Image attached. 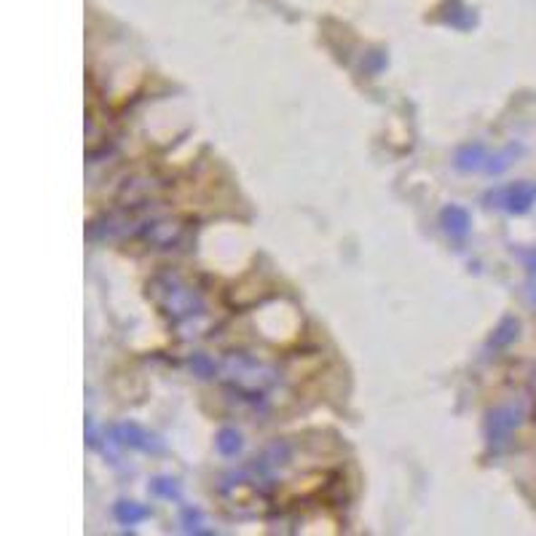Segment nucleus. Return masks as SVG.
<instances>
[{
	"label": "nucleus",
	"instance_id": "obj_1",
	"mask_svg": "<svg viewBox=\"0 0 536 536\" xmlns=\"http://www.w3.org/2000/svg\"><path fill=\"white\" fill-rule=\"evenodd\" d=\"M148 298L150 303L158 309V314L164 320H169L180 335L194 338L201 335L209 325L206 317V303L204 295L199 292V287L194 282H188L183 273L164 268L156 271L148 282Z\"/></svg>",
	"mask_w": 536,
	"mask_h": 536
},
{
	"label": "nucleus",
	"instance_id": "obj_2",
	"mask_svg": "<svg viewBox=\"0 0 536 536\" xmlns=\"http://www.w3.org/2000/svg\"><path fill=\"white\" fill-rule=\"evenodd\" d=\"M217 378L228 392H234L242 400H263L282 381L276 365L247 351L225 354L217 365Z\"/></svg>",
	"mask_w": 536,
	"mask_h": 536
},
{
	"label": "nucleus",
	"instance_id": "obj_3",
	"mask_svg": "<svg viewBox=\"0 0 536 536\" xmlns=\"http://www.w3.org/2000/svg\"><path fill=\"white\" fill-rule=\"evenodd\" d=\"M139 239L150 247H158V250H172L177 244L186 242L188 236V228L186 223L180 220H150V223H142L139 225Z\"/></svg>",
	"mask_w": 536,
	"mask_h": 536
},
{
	"label": "nucleus",
	"instance_id": "obj_4",
	"mask_svg": "<svg viewBox=\"0 0 536 536\" xmlns=\"http://www.w3.org/2000/svg\"><path fill=\"white\" fill-rule=\"evenodd\" d=\"M523 405L521 402H504L499 407H493L488 413V421H485V435L491 443H504L523 421Z\"/></svg>",
	"mask_w": 536,
	"mask_h": 536
},
{
	"label": "nucleus",
	"instance_id": "obj_5",
	"mask_svg": "<svg viewBox=\"0 0 536 536\" xmlns=\"http://www.w3.org/2000/svg\"><path fill=\"white\" fill-rule=\"evenodd\" d=\"M488 201H491V206H499L504 212L523 215L536 204V183H515V186L499 188V191L488 194Z\"/></svg>",
	"mask_w": 536,
	"mask_h": 536
},
{
	"label": "nucleus",
	"instance_id": "obj_6",
	"mask_svg": "<svg viewBox=\"0 0 536 536\" xmlns=\"http://www.w3.org/2000/svg\"><path fill=\"white\" fill-rule=\"evenodd\" d=\"M116 440L119 443H124V445H129V448H137V451H145V454H161V440L158 437H153V435H148L145 429H139L137 424H121V426H116Z\"/></svg>",
	"mask_w": 536,
	"mask_h": 536
},
{
	"label": "nucleus",
	"instance_id": "obj_7",
	"mask_svg": "<svg viewBox=\"0 0 536 536\" xmlns=\"http://www.w3.org/2000/svg\"><path fill=\"white\" fill-rule=\"evenodd\" d=\"M158 186L153 180H145V177H134V180H127L121 194H119V201L121 206H142L145 201L153 196Z\"/></svg>",
	"mask_w": 536,
	"mask_h": 536
},
{
	"label": "nucleus",
	"instance_id": "obj_8",
	"mask_svg": "<svg viewBox=\"0 0 536 536\" xmlns=\"http://www.w3.org/2000/svg\"><path fill=\"white\" fill-rule=\"evenodd\" d=\"M440 223H443V228L451 236H464L469 231L467 209H462V206H445L443 215H440Z\"/></svg>",
	"mask_w": 536,
	"mask_h": 536
},
{
	"label": "nucleus",
	"instance_id": "obj_9",
	"mask_svg": "<svg viewBox=\"0 0 536 536\" xmlns=\"http://www.w3.org/2000/svg\"><path fill=\"white\" fill-rule=\"evenodd\" d=\"M488 161L485 156V148L483 145H464L459 153H456V167L462 172H472V169H483Z\"/></svg>",
	"mask_w": 536,
	"mask_h": 536
},
{
	"label": "nucleus",
	"instance_id": "obj_10",
	"mask_svg": "<svg viewBox=\"0 0 536 536\" xmlns=\"http://www.w3.org/2000/svg\"><path fill=\"white\" fill-rule=\"evenodd\" d=\"M148 515H150V510L142 507V504H137V502H119V504H116V521H119L121 526H137V523L145 521Z\"/></svg>",
	"mask_w": 536,
	"mask_h": 536
},
{
	"label": "nucleus",
	"instance_id": "obj_11",
	"mask_svg": "<svg viewBox=\"0 0 536 536\" xmlns=\"http://www.w3.org/2000/svg\"><path fill=\"white\" fill-rule=\"evenodd\" d=\"M521 153H523V148H521V145H510V148H504L502 153L488 156V161H485V167H483V169H485L488 175H499V172H504V169H507V167L521 156Z\"/></svg>",
	"mask_w": 536,
	"mask_h": 536
},
{
	"label": "nucleus",
	"instance_id": "obj_12",
	"mask_svg": "<svg viewBox=\"0 0 536 536\" xmlns=\"http://www.w3.org/2000/svg\"><path fill=\"white\" fill-rule=\"evenodd\" d=\"M215 443H217V451L223 456H236L242 451V435L236 429H220Z\"/></svg>",
	"mask_w": 536,
	"mask_h": 536
},
{
	"label": "nucleus",
	"instance_id": "obj_13",
	"mask_svg": "<svg viewBox=\"0 0 536 536\" xmlns=\"http://www.w3.org/2000/svg\"><path fill=\"white\" fill-rule=\"evenodd\" d=\"M518 330H521L518 320H512V317L502 320V325L496 328V333L491 338V346H507V343H512L518 338Z\"/></svg>",
	"mask_w": 536,
	"mask_h": 536
},
{
	"label": "nucleus",
	"instance_id": "obj_14",
	"mask_svg": "<svg viewBox=\"0 0 536 536\" xmlns=\"http://www.w3.org/2000/svg\"><path fill=\"white\" fill-rule=\"evenodd\" d=\"M153 491H156V493H161V496H167V499H180V488H177V483H175V480H167V477L153 480Z\"/></svg>",
	"mask_w": 536,
	"mask_h": 536
},
{
	"label": "nucleus",
	"instance_id": "obj_15",
	"mask_svg": "<svg viewBox=\"0 0 536 536\" xmlns=\"http://www.w3.org/2000/svg\"><path fill=\"white\" fill-rule=\"evenodd\" d=\"M191 368L199 373L201 378H212V376H217V368H215V362H212V359H206L204 354H196V357H194Z\"/></svg>",
	"mask_w": 536,
	"mask_h": 536
},
{
	"label": "nucleus",
	"instance_id": "obj_16",
	"mask_svg": "<svg viewBox=\"0 0 536 536\" xmlns=\"http://www.w3.org/2000/svg\"><path fill=\"white\" fill-rule=\"evenodd\" d=\"M201 526H204V521H201L199 512L186 510V515H183V529H186L188 534H206V529H201Z\"/></svg>",
	"mask_w": 536,
	"mask_h": 536
},
{
	"label": "nucleus",
	"instance_id": "obj_17",
	"mask_svg": "<svg viewBox=\"0 0 536 536\" xmlns=\"http://www.w3.org/2000/svg\"><path fill=\"white\" fill-rule=\"evenodd\" d=\"M523 263L529 266V271H534V273H536V250H529V253H523Z\"/></svg>",
	"mask_w": 536,
	"mask_h": 536
},
{
	"label": "nucleus",
	"instance_id": "obj_18",
	"mask_svg": "<svg viewBox=\"0 0 536 536\" xmlns=\"http://www.w3.org/2000/svg\"><path fill=\"white\" fill-rule=\"evenodd\" d=\"M529 301L536 306V284H529Z\"/></svg>",
	"mask_w": 536,
	"mask_h": 536
}]
</instances>
